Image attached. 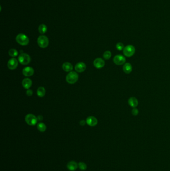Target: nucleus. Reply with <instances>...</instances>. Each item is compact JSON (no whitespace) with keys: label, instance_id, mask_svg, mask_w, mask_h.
<instances>
[{"label":"nucleus","instance_id":"nucleus-21","mask_svg":"<svg viewBox=\"0 0 170 171\" xmlns=\"http://www.w3.org/2000/svg\"><path fill=\"white\" fill-rule=\"evenodd\" d=\"M9 54L11 57L15 58L18 55V52L16 49H11L9 51Z\"/></svg>","mask_w":170,"mask_h":171},{"label":"nucleus","instance_id":"nucleus-7","mask_svg":"<svg viewBox=\"0 0 170 171\" xmlns=\"http://www.w3.org/2000/svg\"><path fill=\"white\" fill-rule=\"evenodd\" d=\"M126 59L125 57L121 55H117L113 58V62L117 65H122L125 64Z\"/></svg>","mask_w":170,"mask_h":171},{"label":"nucleus","instance_id":"nucleus-28","mask_svg":"<svg viewBox=\"0 0 170 171\" xmlns=\"http://www.w3.org/2000/svg\"><path fill=\"white\" fill-rule=\"evenodd\" d=\"M37 119H38V120H39V121H42V120H43V116H42L40 115V116H38V117H37Z\"/></svg>","mask_w":170,"mask_h":171},{"label":"nucleus","instance_id":"nucleus-3","mask_svg":"<svg viewBox=\"0 0 170 171\" xmlns=\"http://www.w3.org/2000/svg\"><path fill=\"white\" fill-rule=\"evenodd\" d=\"M78 79V75L75 72H71L66 76V80L69 84H73L75 83Z\"/></svg>","mask_w":170,"mask_h":171},{"label":"nucleus","instance_id":"nucleus-26","mask_svg":"<svg viewBox=\"0 0 170 171\" xmlns=\"http://www.w3.org/2000/svg\"><path fill=\"white\" fill-rule=\"evenodd\" d=\"M33 93V92L32 90H30V89H28L27 91V92H26L27 95L28 96H32Z\"/></svg>","mask_w":170,"mask_h":171},{"label":"nucleus","instance_id":"nucleus-17","mask_svg":"<svg viewBox=\"0 0 170 171\" xmlns=\"http://www.w3.org/2000/svg\"><path fill=\"white\" fill-rule=\"evenodd\" d=\"M63 69L64 71L68 72L72 71L73 69V66L71 63L69 62H65L63 65Z\"/></svg>","mask_w":170,"mask_h":171},{"label":"nucleus","instance_id":"nucleus-9","mask_svg":"<svg viewBox=\"0 0 170 171\" xmlns=\"http://www.w3.org/2000/svg\"><path fill=\"white\" fill-rule=\"evenodd\" d=\"M93 65L95 68L101 69L104 66L105 62L101 58H97L94 61Z\"/></svg>","mask_w":170,"mask_h":171},{"label":"nucleus","instance_id":"nucleus-24","mask_svg":"<svg viewBox=\"0 0 170 171\" xmlns=\"http://www.w3.org/2000/svg\"><path fill=\"white\" fill-rule=\"evenodd\" d=\"M116 49L118 50V51H122V50H123L124 49V46L123 43H118L116 44Z\"/></svg>","mask_w":170,"mask_h":171},{"label":"nucleus","instance_id":"nucleus-19","mask_svg":"<svg viewBox=\"0 0 170 171\" xmlns=\"http://www.w3.org/2000/svg\"><path fill=\"white\" fill-rule=\"evenodd\" d=\"M37 128L39 131L41 132H44L47 129V127L43 123H39L37 125Z\"/></svg>","mask_w":170,"mask_h":171},{"label":"nucleus","instance_id":"nucleus-10","mask_svg":"<svg viewBox=\"0 0 170 171\" xmlns=\"http://www.w3.org/2000/svg\"><path fill=\"white\" fill-rule=\"evenodd\" d=\"M86 65L83 62L78 63L75 66V70L78 73H82L86 70Z\"/></svg>","mask_w":170,"mask_h":171},{"label":"nucleus","instance_id":"nucleus-22","mask_svg":"<svg viewBox=\"0 0 170 171\" xmlns=\"http://www.w3.org/2000/svg\"><path fill=\"white\" fill-rule=\"evenodd\" d=\"M111 56H112V54H111V52H110L109 51H107L104 53L103 58L105 60H109L111 57Z\"/></svg>","mask_w":170,"mask_h":171},{"label":"nucleus","instance_id":"nucleus-13","mask_svg":"<svg viewBox=\"0 0 170 171\" xmlns=\"http://www.w3.org/2000/svg\"><path fill=\"white\" fill-rule=\"evenodd\" d=\"M22 85L24 88L26 89H29L32 85V81L29 78H25L23 80Z\"/></svg>","mask_w":170,"mask_h":171},{"label":"nucleus","instance_id":"nucleus-23","mask_svg":"<svg viewBox=\"0 0 170 171\" xmlns=\"http://www.w3.org/2000/svg\"><path fill=\"white\" fill-rule=\"evenodd\" d=\"M78 167L80 170H81L83 171H84L87 169V165L84 163H83V162L79 163L78 165Z\"/></svg>","mask_w":170,"mask_h":171},{"label":"nucleus","instance_id":"nucleus-2","mask_svg":"<svg viewBox=\"0 0 170 171\" xmlns=\"http://www.w3.org/2000/svg\"><path fill=\"white\" fill-rule=\"evenodd\" d=\"M37 42L39 46L42 48H45L49 45V39L47 36L44 35L40 36L38 39Z\"/></svg>","mask_w":170,"mask_h":171},{"label":"nucleus","instance_id":"nucleus-25","mask_svg":"<svg viewBox=\"0 0 170 171\" xmlns=\"http://www.w3.org/2000/svg\"><path fill=\"white\" fill-rule=\"evenodd\" d=\"M132 114L133 116H137L139 114V111L136 108H133V109L132 110Z\"/></svg>","mask_w":170,"mask_h":171},{"label":"nucleus","instance_id":"nucleus-11","mask_svg":"<svg viewBox=\"0 0 170 171\" xmlns=\"http://www.w3.org/2000/svg\"><path fill=\"white\" fill-rule=\"evenodd\" d=\"M86 122L89 126L94 127L97 125L98 120L96 118L93 116H90L87 118Z\"/></svg>","mask_w":170,"mask_h":171},{"label":"nucleus","instance_id":"nucleus-1","mask_svg":"<svg viewBox=\"0 0 170 171\" xmlns=\"http://www.w3.org/2000/svg\"><path fill=\"white\" fill-rule=\"evenodd\" d=\"M16 41L18 43L22 46H26L29 43V39L25 35L23 34L18 35L16 38Z\"/></svg>","mask_w":170,"mask_h":171},{"label":"nucleus","instance_id":"nucleus-16","mask_svg":"<svg viewBox=\"0 0 170 171\" xmlns=\"http://www.w3.org/2000/svg\"><path fill=\"white\" fill-rule=\"evenodd\" d=\"M123 71L125 73L129 74L131 73L132 71V66L130 63H125L123 66Z\"/></svg>","mask_w":170,"mask_h":171},{"label":"nucleus","instance_id":"nucleus-27","mask_svg":"<svg viewBox=\"0 0 170 171\" xmlns=\"http://www.w3.org/2000/svg\"><path fill=\"white\" fill-rule=\"evenodd\" d=\"M86 122H85L84 120H82V121H80V124L81 125V126H84V125H85V124H86Z\"/></svg>","mask_w":170,"mask_h":171},{"label":"nucleus","instance_id":"nucleus-20","mask_svg":"<svg viewBox=\"0 0 170 171\" xmlns=\"http://www.w3.org/2000/svg\"><path fill=\"white\" fill-rule=\"evenodd\" d=\"M47 31V27L44 24H41L39 27V31L40 34H44L46 33Z\"/></svg>","mask_w":170,"mask_h":171},{"label":"nucleus","instance_id":"nucleus-14","mask_svg":"<svg viewBox=\"0 0 170 171\" xmlns=\"http://www.w3.org/2000/svg\"><path fill=\"white\" fill-rule=\"evenodd\" d=\"M78 165L76 162L74 161H70L68 162L67 165V168L69 171H74L77 169Z\"/></svg>","mask_w":170,"mask_h":171},{"label":"nucleus","instance_id":"nucleus-8","mask_svg":"<svg viewBox=\"0 0 170 171\" xmlns=\"http://www.w3.org/2000/svg\"><path fill=\"white\" fill-rule=\"evenodd\" d=\"M18 66V62L16 58H12L10 59L8 63V67L10 70H13L17 68Z\"/></svg>","mask_w":170,"mask_h":171},{"label":"nucleus","instance_id":"nucleus-12","mask_svg":"<svg viewBox=\"0 0 170 171\" xmlns=\"http://www.w3.org/2000/svg\"><path fill=\"white\" fill-rule=\"evenodd\" d=\"M34 73V69L28 67L24 68L23 70V75L26 77H30L33 75Z\"/></svg>","mask_w":170,"mask_h":171},{"label":"nucleus","instance_id":"nucleus-18","mask_svg":"<svg viewBox=\"0 0 170 171\" xmlns=\"http://www.w3.org/2000/svg\"><path fill=\"white\" fill-rule=\"evenodd\" d=\"M37 93V95L39 97L42 98L45 94V90L44 87H40L38 89Z\"/></svg>","mask_w":170,"mask_h":171},{"label":"nucleus","instance_id":"nucleus-4","mask_svg":"<svg viewBox=\"0 0 170 171\" xmlns=\"http://www.w3.org/2000/svg\"><path fill=\"white\" fill-rule=\"evenodd\" d=\"M135 52V47L131 45H127L123 50V53L127 57H131L133 56Z\"/></svg>","mask_w":170,"mask_h":171},{"label":"nucleus","instance_id":"nucleus-5","mask_svg":"<svg viewBox=\"0 0 170 171\" xmlns=\"http://www.w3.org/2000/svg\"><path fill=\"white\" fill-rule=\"evenodd\" d=\"M19 63L24 65H27L29 64L31 61V58L28 54L22 53L20 54L18 58Z\"/></svg>","mask_w":170,"mask_h":171},{"label":"nucleus","instance_id":"nucleus-6","mask_svg":"<svg viewBox=\"0 0 170 171\" xmlns=\"http://www.w3.org/2000/svg\"><path fill=\"white\" fill-rule=\"evenodd\" d=\"M25 120L29 126H34L37 123L38 119L33 114H29L25 116Z\"/></svg>","mask_w":170,"mask_h":171},{"label":"nucleus","instance_id":"nucleus-15","mask_svg":"<svg viewBox=\"0 0 170 171\" xmlns=\"http://www.w3.org/2000/svg\"><path fill=\"white\" fill-rule=\"evenodd\" d=\"M128 104L131 107L135 108L137 107L138 105V101L135 97H131L129 99Z\"/></svg>","mask_w":170,"mask_h":171}]
</instances>
